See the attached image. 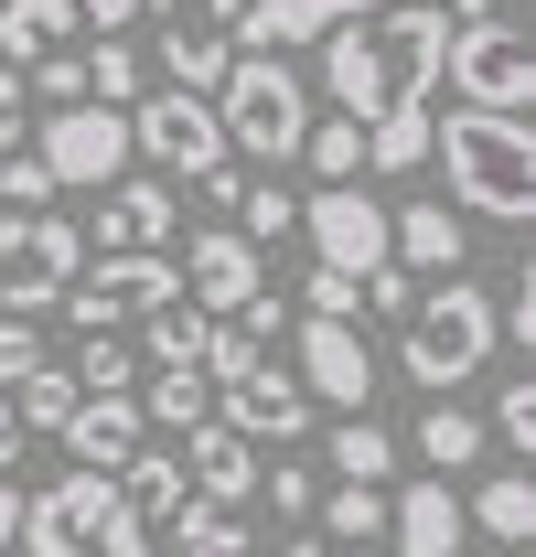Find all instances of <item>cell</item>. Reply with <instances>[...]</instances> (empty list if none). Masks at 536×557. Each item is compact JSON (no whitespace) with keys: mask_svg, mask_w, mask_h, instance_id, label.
<instances>
[{"mask_svg":"<svg viewBox=\"0 0 536 557\" xmlns=\"http://www.w3.org/2000/svg\"><path fill=\"white\" fill-rule=\"evenodd\" d=\"M204 108H215L226 150H258L268 172H279V161H301V139H312L301 65H279V54H236V65H226V86H215ZM268 172H258V183H268Z\"/></svg>","mask_w":536,"mask_h":557,"instance_id":"obj_3","label":"cell"},{"mask_svg":"<svg viewBox=\"0 0 536 557\" xmlns=\"http://www.w3.org/2000/svg\"><path fill=\"white\" fill-rule=\"evenodd\" d=\"M387 536H398V557H462V493L451 483H407L387 493Z\"/></svg>","mask_w":536,"mask_h":557,"instance_id":"obj_16","label":"cell"},{"mask_svg":"<svg viewBox=\"0 0 536 557\" xmlns=\"http://www.w3.org/2000/svg\"><path fill=\"white\" fill-rule=\"evenodd\" d=\"M75 75H86V108H139L150 97V54H130V44H97V54H75Z\"/></svg>","mask_w":536,"mask_h":557,"instance_id":"obj_27","label":"cell"},{"mask_svg":"<svg viewBox=\"0 0 536 557\" xmlns=\"http://www.w3.org/2000/svg\"><path fill=\"white\" fill-rule=\"evenodd\" d=\"M130 408H139V418H161V429H183V440H194L204 418H215V386H204L194 364H183V375H139V386H130Z\"/></svg>","mask_w":536,"mask_h":557,"instance_id":"obj_28","label":"cell"},{"mask_svg":"<svg viewBox=\"0 0 536 557\" xmlns=\"http://www.w3.org/2000/svg\"><path fill=\"white\" fill-rule=\"evenodd\" d=\"M65 375H75V397H130V386H139V354L119 344V333H86V354H75Z\"/></svg>","mask_w":536,"mask_h":557,"instance_id":"obj_32","label":"cell"},{"mask_svg":"<svg viewBox=\"0 0 536 557\" xmlns=\"http://www.w3.org/2000/svg\"><path fill=\"white\" fill-rule=\"evenodd\" d=\"M22 108H33V97H22V65H0V161L22 150Z\"/></svg>","mask_w":536,"mask_h":557,"instance_id":"obj_47","label":"cell"},{"mask_svg":"<svg viewBox=\"0 0 536 557\" xmlns=\"http://www.w3.org/2000/svg\"><path fill=\"white\" fill-rule=\"evenodd\" d=\"M462 247H472V225L451 205H407V214H387V258H398V269H462Z\"/></svg>","mask_w":536,"mask_h":557,"instance_id":"obj_21","label":"cell"},{"mask_svg":"<svg viewBox=\"0 0 536 557\" xmlns=\"http://www.w3.org/2000/svg\"><path fill=\"white\" fill-rule=\"evenodd\" d=\"M407 440H418L429 483H440V472H472V461H483V418H462V408H418V429H407Z\"/></svg>","mask_w":536,"mask_h":557,"instance_id":"obj_29","label":"cell"},{"mask_svg":"<svg viewBox=\"0 0 536 557\" xmlns=\"http://www.w3.org/2000/svg\"><path fill=\"white\" fill-rule=\"evenodd\" d=\"M33 364H44V333H33L22 311H0V386H22Z\"/></svg>","mask_w":536,"mask_h":557,"instance_id":"obj_40","label":"cell"},{"mask_svg":"<svg viewBox=\"0 0 536 557\" xmlns=\"http://www.w3.org/2000/svg\"><path fill=\"white\" fill-rule=\"evenodd\" d=\"M75 269H86V225H65V214H0V311H54L75 289Z\"/></svg>","mask_w":536,"mask_h":557,"instance_id":"obj_7","label":"cell"},{"mask_svg":"<svg viewBox=\"0 0 536 557\" xmlns=\"http://www.w3.org/2000/svg\"><path fill=\"white\" fill-rule=\"evenodd\" d=\"M462 525H483L494 547H526V536H536V483H526V472H494V483H472Z\"/></svg>","mask_w":536,"mask_h":557,"instance_id":"obj_25","label":"cell"},{"mask_svg":"<svg viewBox=\"0 0 536 557\" xmlns=\"http://www.w3.org/2000/svg\"><path fill=\"white\" fill-rule=\"evenodd\" d=\"M139 354H150V375H183V364L204 354V311H194V300L150 311V344H139Z\"/></svg>","mask_w":536,"mask_h":557,"instance_id":"obj_34","label":"cell"},{"mask_svg":"<svg viewBox=\"0 0 536 557\" xmlns=\"http://www.w3.org/2000/svg\"><path fill=\"white\" fill-rule=\"evenodd\" d=\"M75 22H97V44H119V33H130L139 22V0H65Z\"/></svg>","mask_w":536,"mask_h":557,"instance_id":"obj_46","label":"cell"},{"mask_svg":"<svg viewBox=\"0 0 536 557\" xmlns=\"http://www.w3.org/2000/svg\"><path fill=\"white\" fill-rule=\"evenodd\" d=\"M429 161L451 183V214H483V225H526L536 214V139L526 119H429Z\"/></svg>","mask_w":536,"mask_h":557,"instance_id":"obj_2","label":"cell"},{"mask_svg":"<svg viewBox=\"0 0 536 557\" xmlns=\"http://www.w3.org/2000/svg\"><path fill=\"white\" fill-rule=\"evenodd\" d=\"M215 429H236V440H301L312 429V397L290 386V364H258V375L215 386Z\"/></svg>","mask_w":536,"mask_h":557,"instance_id":"obj_14","label":"cell"},{"mask_svg":"<svg viewBox=\"0 0 536 557\" xmlns=\"http://www.w3.org/2000/svg\"><path fill=\"white\" fill-rule=\"evenodd\" d=\"M183 483H194V504H215V515H226L236 493L258 483V450H247L236 429H215V418H204L194 440H183Z\"/></svg>","mask_w":536,"mask_h":557,"instance_id":"obj_17","label":"cell"},{"mask_svg":"<svg viewBox=\"0 0 536 557\" xmlns=\"http://www.w3.org/2000/svg\"><path fill=\"white\" fill-rule=\"evenodd\" d=\"M429 11H440V22H494L504 0H429Z\"/></svg>","mask_w":536,"mask_h":557,"instance_id":"obj_49","label":"cell"},{"mask_svg":"<svg viewBox=\"0 0 536 557\" xmlns=\"http://www.w3.org/2000/svg\"><path fill=\"white\" fill-rule=\"evenodd\" d=\"M22 504H33V493H11V483H0V557L22 547Z\"/></svg>","mask_w":536,"mask_h":557,"instance_id":"obj_48","label":"cell"},{"mask_svg":"<svg viewBox=\"0 0 536 557\" xmlns=\"http://www.w3.org/2000/svg\"><path fill=\"white\" fill-rule=\"evenodd\" d=\"M172 300H183V269H172V258H97V269H75V289L54 311L86 322V333H119V322H150V311H172Z\"/></svg>","mask_w":536,"mask_h":557,"instance_id":"obj_8","label":"cell"},{"mask_svg":"<svg viewBox=\"0 0 536 557\" xmlns=\"http://www.w3.org/2000/svg\"><path fill=\"white\" fill-rule=\"evenodd\" d=\"M33 161H44V183L54 194H108L119 183V161H130V119H108V108H54L44 139H33Z\"/></svg>","mask_w":536,"mask_h":557,"instance_id":"obj_9","label":"cell"},{"mask_svg":"<svg viewBox=\"0 0 536 557\" xmlns=\"http://www.w3.org/2000/svg\"><path fill=\"white\" fill-rule=\"evenodd\" d=\"M22 97H54V108H86V75H75V54H44V65L22 75Z\"/></svg>","mask_w":536,"mask_h":557,"instance_id":"obj_41","label":"cell"},{"mask_svg":"<svg viewBox=\"0 0 536 557\" xmlns=\"http://www.w3.org/2000/svg\"><path fill=\"white\" fill-rule=\"evenodd\" d=\"M108 483H119V504H130L139 536H150V525H183V504H194V483H183V461H172V450H130Z\"/></svg>","mask_w":536,"mask_h":557,"instance_id":"obj_19","label":"cell"},{"mask_svg":"<svg viewBox=\"0 0 536 557\" xmlns=\"http://www.w3.org/2000/svg\"><path fill=\"white\" fill-rule=\"evenodd\" d=\"M65 450H75V472H119L139 450V408L130 397H86V408L65 418Z\"/></svg>","mask_w":536,"mask_h":557,"instance_id":"obj_22","label":"cell"},{"mask_svg":"<svg viewBox=\"0 0 536 557\" xmlns=\"http://www.w3.org/2000/svg\"><path fill=\"white\" fill-rule=\"evenodd\" d=\"M312 504H322V483H312L301 461H279V472H268V515H312Z\"/></svg>","mask_w":536,"mask_h":557,"instance_id":"obj_43","label":"cell"},{"mask_svg":"<svg viewBox=\"0 0 536 557\" xmlns=\"http://www.w3.org/2000/svg\"><path fill=\"white\" fill-rule=\"evenodd\" d=\"M150 65H161L172 97H215L226 65H236V44H215V33H161V54H150Z\"/></svg>","mask_w":536,"mask_h":557,"instance_id":"obj_26","label":"cell"},{"mask_svg":"<svg viewBox=\"0 0 536 557\" xmlns=\"http://www.w3.org/2000/svg\"><path fill=\"white\" fill-rule=\"evenodd\" d=\"M365 11H398V0H247L226 44H247V54H290V44H322V33L365 22Z\"/></svg>","mask_w":536,"mask_h":557,"instance_id":"obj_13","label":"cell"},{"mask_svg":"<svg viewBox=\"0 0 536 557\" xmlns=\"http://www.w3.org/2000/svg\"><path fill=\"white\" fill-rule=\"evenodd\" d=\"M139 11H161V22H172V33H215V44H226V33H236V11H247V0H139Z\"/></svg>","mask_w":536,"mask_h":557,"instance_id":"obj_39","label":"cell"},{"mask_svg":"<svg viewBox=\"0 0 536 557\" xmlns=\"http://www.w3.org/2000/svg\"><path fill=\"white\" fill-rule=\"evenodd\" d=\"M504 344L494 333V289H472V278H440V289H418V311L398 322V354L407 375L440 397V386H462V375H483V354Z\"/></svg>","mask_w":536,"mask_h":557,"instance_id":"obj_4","label":"cell"},{"mask_svg":"<svg viewBox=\"0 0 536 557\" xmlns=\"http://www.w3.org/2000/svg\"><path fill=\"white\" fill-rule=\"evenodd\" d=\"M130 150L139 161H161V172H226V129H215V108L204 97H172V86H150L130 108Z\"/></svg>","mask_w":536,"mask_h":557,"instance_id":"obj_10","label":"cell"},{"mask_svg":"<svg viewBox=\"0 0 536 557\" xmlns=\"http://www.w3.org/2000/svg\"><path fill=\"white\" fill-rule=\"evenodd\" d=\"M0 408H11V429H22V440H65V418L86 408V397H75V375H65V364H33V375H22Z\"/></svg>","mask_w":536,"mask_h":557,"instance_id":"obj_23","label":"cell"},{"mask_svg":"<svg viewBox=\"0 0 536 557\" xmlns=\"http://www.w3.org/2000/svg\"><path fill=\"white\" fill-rule=\"evenodd\" d=\"M183 300H194L204 322H236L258 300V247L247 236H194L183 247Z\"/></svg>","mask_w":536,"mask_h":557,"instance_id":"obj_15","label":"cell"},{"mask_svg":"<svg viewBox=\"0 0 536 557\" xmlns=\"http://www.w3.org/2000/svg\"><path fill=\"white\" fill-rule=\"evenodd\" d=\"M333 472H343L354 493H376L387 472H398V440H387L376 418H343V429H333Z\"/></svg>","mask_w":536,"mask_h":557,"instance_id":"obj_31","label":"cell"},{"mask_svg":"<svg viewBox=\"0 0 536 557\" xmlns=\"http://www.w3.org/2000/svg\"><path fill=\"white\" fill-rule=\"evenodd\" d=\"M354 300H376L387 322H407V311H418V278H407V269H376L365 289H354Z\"/></svg>","mask_w":536,"mask_h":557,"instance_id":"obj_44","label":"cell"},{"mask_svg":"<svg viewBox=\"0 0 536 557\" xmlns=\"http://www.w3.org/2000/svg\"><path fill=\"white\" fill-rule=\"evenodd\" d=\"M322 525H333V557H354V547H376L387 536V493H322Z\"/></svg>","mask_w":536,"mask_h":557,"instance_id":"obj_33","label":"cell"},{"mask_svg":"<svg viewBox=\"0 0 536 557\" xmlns=\"http://www.w3.org/2000/svg\"><path fill=\"white\" fill-rule=\"evenodd\" d=\"M301 300H312V322H354V278H333V269H312Z\"/></svg>","mask_w":536,"mask_h":557,"instance_id":"obj_45","label":"cell"},{"mask_svg":"<svg viewBox=\"0 0 536 557\" xmlns=\"http://www.w3.org/2000/svg\"><path fill=\"white\" fill-rule=\"evenodd\" d=\"M11 461H22V429H11V408H0V483H11Z\"/></svg>","mask_w":536,"mask_h":557,"instance_id":"obj_50","label":"cell"},{"mask_svg":"<svg viewBox=\"0 0 536 557\" xmlns=\"http://www.w3.org/2000/svg\"><path fill=\"white\" fill-rule=\"evenodd\" d=\"M290 386H301L312 408L365 418V397H376V354H365V333H354V322H301V364H290Z\"/></svg>","mask_w":536,"mask_h":557,"instance_id":"obj_12","label":"cell"},{"mask_svg":"<svg viewBox=\"0 0 536 557\" xmlns=\"http://www.w3.org/2000/svg\"><path fill=\"white\" fill-rule=\"evenodd\" d=\"M75 11L65 0H0V65H44V54H65Z\"/></svg>","mask_w":536,"mask_h":557,"instance_id":"obj_24","label":"cell"},{"mask_svg":"<svg viewBox=\"0 0 536 557\" xmlns=\"http://www.w3.org/2000/svg\"><path fill=\"white\" fill-rule=\"evenodd\" d=\"M440 86L462 97L472 119H526V108H536V44H526V22H515V11H494V22H451Z\"/></svg>","mask_w":536,"mask_h":557,"instance_id":"obj_6","label":"cell"},{"mask_svg":"<svg viewBox=\"0 0 536 557\" xmlns=\"http://www.w3.org/2000/svg\"><path fill=\"white\" fill-rule=\"evenodd\" d=\"M494 429H504L515 450H536V386H526V375H515V386L494 397Z\"/></svg>","mask_w":536,"mask_h":557,"instance_id":"obj_42","label":"cell"},{"mask_svg":"<svg viewBox=\"0 0 536 557\" xmlns=\"http://www.w3.org/2000/svg\"><path fill=\"white\" fill-rule=\"evenodd\" d=\"M0 214H54V183H44V161H33V150H11V161H0Z\"/></svg>","mask_w":536,"mask_h":557,"instance_id":"obj_38","label":"cell"},{"mask_svg":"<svg viewBox=\"0 0 536 557\" xmlns=\"http://www.w3.org/2000/svg\"><path fill=\"white\" fill-rule=\"evenodd\" d=\"M440 54H451V22H440L429 0H398V11H365V22L322 33V86H333V119L376 129L387 108H418V97L440 86Z\"/></svg>","mask_w":536,"mask_h":557,"instance_id":"obj_1","label":"cell"},{"mask_svg":"<svg viewBox=\"0 0 536 557\" xmlns=\"http://www.w3.org/2000/svg\"><path fill=\"white\" fill-rule=\"evenodd\" d=\"M22 547L33 557H150V536L130 525V504L108 472H65L54 493L22 504Z\"/></svg>","mask_w":536,"mask_h":557,"instance_id":"obj_5","label":"cell"},{"mask_svg":"<svg viewBox=\"0 0 536 557\" xmlns=\"http://www.w3.org/2000/svg\"><path fill=\"white\" fill-rule=\"evenodd\" d=\"M161 557H247V525L215 515V504H183V525H172V547H161Z\"/></svg>","mask_w":536,"mask_h":557,"instance_id":"obj_36","label":"cell"},{"mask_svg":"<svg viewBox=\"0 0 536 557\" xmlns=\"http://www.w3.org/2000/svg\"><path fill=\"white\" fill-rule=\"evenodd\" d=\"M279 557H333V547H322V536H290V547H279Z\"/></svg>","mask_w":536,"mask_h":557,"instance_id":"obj_51","label":"cell"},{"mask_svg":"<svg viewBox=\"0 0 536 557\" xmlns=\"http://www.w3.org/2000/svg\"><path fill=\"white\" fill-rule=\"evenodd\" d=\"M268 322H279V300H268V289L236 311V322H204L194 375H204V386H236V375H258V364H268Z\"/></svg>","mask_w":536,"mask_h":557,"instance_id":"obj_20","label":"cell"},{"mask_svg":"<svg viewBox=\"0 0 536 557\" xmlns=\"http://www.w3.org/2000/svg\"><path fill=\"white\" fill-rule=\"evenodd\" d=\"M236 214H247V247H258V236H290V225H301V194H290V183H247Z\"/></svg>","mask_w":536,"mask_h":557,"instance_id":"obj_37","label":"cell"},{"mask_svg":"<svg viewBox=\"0 0 536 557\" xmlns=\"http://www.w3.org/2000/svg\"><path fill=\"white\" fill-rule=\"evenodd\" d=\"M97 236H108L119 258H161V236H172V194H161V183H108V194H97Z\"/></svg>","mask_w":536,"mask_h":557,"instance_id":"obj_18","label":"cell"},{"mask_svg":"<svg viewBox=\"0 0 536 557\" xmlns=\"http://www.w3.org/2000/svg\"><path fill=\"white\" fill-rule=\"evenodd\" d=\"M429 119H440L429 97H418V108H387V119L365 129V172H418V161H429Z\"/></svg>","mask_w":536,"mask_h":557,"instance_id":"obj_30","label":"cell"},{"mask_svg":"<svg viewBox=\"0 0 536 557\" xmlns=\"http://www.w3.org/2000/svg\"><path fill=\"white\" fill-rule=\"evenodd\" d=\"M301 236H312V247H322V269L354 278V289H365L376 269H398V258H387V205H376V194H354V183L312 194V205H301Z\"/></svg>","mask_w":536,"mask_h":557,"instance_id":"obj_11","label":"cell"},{"mask_svg":"<svg viewBox=\"0 0 536 557\" xmlns=\"http://www.w3.org/2000/svg\"><path fill=\"white\" fill-rule=\"evenodd\" d=\"M301 161H312V172H322V194H333V183H354V172H365V129H354V119H312Z\"/></svg>","mask_w":536,"mask_h":557,"instance_id":"obj_35","label":"cell"}]
</instances>
